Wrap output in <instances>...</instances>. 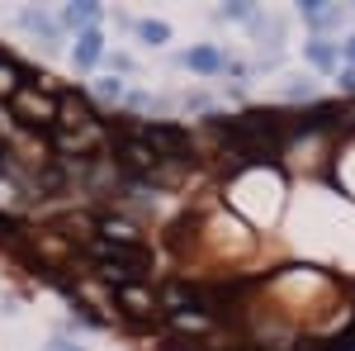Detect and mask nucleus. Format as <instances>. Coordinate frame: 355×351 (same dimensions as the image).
I'll return each instance as SVG.
<instances>
[{
    "mask_svg": "<svg viewBox=\"0 0 355 351\" xmlns=\"http://www.w3.org/2000/svg\"><path fill=\"white\" fill-rule=\"evenodd\" d=\"M100 15H105V10H100L95 0H76V5H62V15H57V19H62V28L85 33V28H100Z\"/></svg>",
    "mask_w": 355,
    "mask_h": 351,
    "instance_id": "f257e3e1",
    "label": "nucleus"
},
{
    "mask_svg": "<svg viewBox=\"0 0 355 351\" xmlns=\"http://www.w3.org/2000/svg\"><path fill=\"white\" fill-rule=\"evenodd\" d=\"M100 57H105V33H100V28H85V33H76V43H71V62H76L81 72H90Z\"/></svg>",
    "mask_w": 355,
    "mask_h": 351,
    "instance_id": "f03ea898",
    "label": "nucleus"
},
{
    "mask_svg": "<svg viewBox=\"0 0 355 351\" xmlns=\"http://www.w3.org/2000/svg\"><path fill=\"white\" fill-rule=\"evenodd\" d=\"M180 67H190V72H199V76H218V72H227V57L218 53V48H190V53H180Z\"/></svg>",
    "mask_w": 355,
    "mask_h": 351,
    "instance_id": "7ed1b4c3",
    "label": "nucleus"
},
{
    "mask_svg": "<svg viewBox=\"0 0 355 351\" xmlns=\"http://www.w3.org/2000/svg\"><path fill=\"white\" fill-rule=\"evenodd\" d=\"M303 62L308 67H318V72H336V62H341V53H336V43H327V38H303Z\"/></svg>",
    "mask_w": 355,
    "mask_h": 351,
    "instance_id": "20e7f679",
    "label": "nucleus"
},
{
    "mask_svg": "<svg viewBox=\"0 0 355 351\" xmlns=\"http://www.w3.org/2000/svg\"><path fill=\"white\" fill-rule=\"evenodd\" d=\"M299 15L318 28V38H322V28H336V24H341V10H331V5H322V0H303Z\"/></svg>",
    "mask_w": 355,
    "mask_h": 351,
    "instance_id": "39448f33",
    "label": "nucleus"
},
{
    "mask_svg": "<svg viewBox=\"0 0 355 351\" xmlns=\"http://www.w3.org/2000/svg\"><path fill=\"white\" fill-rule=\"evenodd\" d=\"M133 33H137V43H147V48H166L171 43V24L166 19H137Z\"/></svg>",
    "mask_w": 355,
    "mask_h": 351,
    "instance_id": "423d86ee",
    "label": "nucleus"
},
{
    "mask_svg": "<svg viewBox=\"0 0 355 351\" xmlns=\"http://www.w3.org/2000/svg\"><path fill=\"white\" fill-rule=\"evenodd\" d=\"M19 24H24L28 33H43L48 43H57V38H62V24H57V19H48V15H38V10H24V15H19Z\"/></svg>",
    "mask_w": 355,
    "mask_h": 351,
    "instance_id": "0eeeda50",
    "label": "nucleus"
},
{
    "mask_svg": "<svg viewBox=\"0 0 355 351\" xmlns=\"http://www.w3.org/2000/svg\"><path fill=\"white\" fill-rule=\"evenodd\" d=\"M95 95H105V100H128V85L119 81V76H100V81H95Z\"/></svg>",
    "mask_w": 355,
    "mask_h": 351,
    "instance_id": "6e6552de",
    "label": "nucleus"
},
{
    "mask_svg": "<svg viewBox=\"0 0 355 351\" xmlns=\"http://www.w3.org/2000/svg\"><path fill=\"white\" fill-rule=\"evenodd\" d=\"M218 19H227V24H251V19H256V10H251V5H223Z\"/></svg>",
    "mask_w": 355,
    "mask_h": 351,
    "instance_id": "1a4fd4ad",
    "label": "nucleus"
},
{
    "mask_svg": "<svg viewBox=\"0 0 355 351\" xmlns=\"http://www.w3.org/2000/svg\"><path fill=\"white\" fill-rule=\"evenodd\" d=\"M336 53H341V57H346V62H351V67H355V33H351V38H346V43H336Z\"/></svg>",
    "mask_w": 355,
    "mask_h": 351,
    "instance_id": "9d476101",
    "label": "nucleus"
},
{
    "mask_svg": "<svg viewBox=\"0 0 355 351\" xmlns=\"http://www.w3.org/2000/svg\"><path fill=\"white\" fill-rule=\"evenodd\" d=\"M284 95H289V100H308V95H313V85H308V81H303V85H289Z\"/></svg>",
    "mask_w": 355,
    "mask_h": 351,
    "instance_id": "9b49d317",
    "label": "nucleus"
},
{
    "mask_svg": "<svg viewBox=\"0 0 355 351\" xmlns=\"http://www.w3.org/2000/svg\"><path fill=\"white\" fill-rule=\"evenodd\" d=\"M43 351H85V347H76V342H62V337H53Z\"/></svg>",
    "mask_w": 355,
    "mask_h": 351,
    "instance_id": "f8f14e48",
    "label": "nucleus"
},
{
    "mask_svg": "<svg viewBox=\"0 0 355 351\" xmlns=\"http://www.w3.org/2000/svg\"><path fill=\"white\" fill-rule=\"evenodd\" d=\"M341 85H346V90L355 95V67H346V72H341Z\"/></svg>",
    "mask_w": 355,
    "mask_h": 351,
    "instance_id": "ddd939ff",
    "label": "nucleus"
}]
</instances>
